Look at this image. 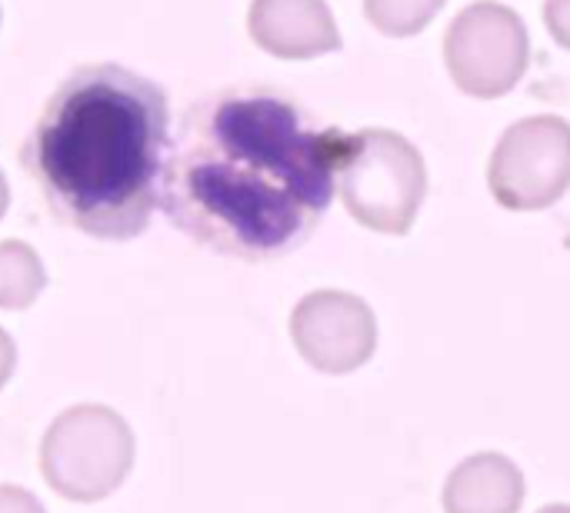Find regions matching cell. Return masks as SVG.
Instances as JSON below:
<instances>
[{"mask_svg": "<svg viewBox=\"0 0 570 513\" xmlns=\"http://www.w3.org/2000/svg\"><path fill=\"white\" fill-rule=\"evenodd\" d=\"M344 144L271 87L200 93L170 127L160 210L204 250L277 260L324 220Z\"/></svg>", "mask_w": 570, "mask_h": 513, "instance_id": "6da1fadb", "label": "cell"}, {"mask_svg": "<svg viewBox=\"0 0 570 513\" xmlns=\"http://www.w3.org/2000/svg\"><path fill=\"white\" fill-rule=\"evenodd\" d=\"M170 127V97L157 80L114 60L80 63L43 100L20 167L63 227L134 240L160 207Z\"/></svg>", "mask_w": 570, "mask_h": 513, "instance_id": "7a4b0ae2", "label": "cell"}, {"mask_svg": "<svg viewBox=\"0 0 570 513\" xmlns=\"http://www.w3.org/2000/svg\"><path fill=\"white\" fill-rule=\"evenodd\" d=\"M337 194L357 224L401 237L414 227L428 197L424 157L394 130L347 134L337 167Z\"/></svg>", "mask_w": 570, "mask_h": 513, "instance_id": "3957f363", "label": "cell"}, {"mask_svg": "<svg viewBox=\"0 0 570 513\" xmlns=\"http://www.w3.org/2000/svg\"><path fill=\"white\" fill-rule=\"evenodd\" d=\"M134 467V431L104 404L63 411L43 434L40 474L50 491L73 504L110 497Z\"/></svg>", "mask_w": 570, "mask_h": 513, "instance_id": "277c9868", "label": "cell"}, {"mask_svg": "<svg viewBox=\"0 0 570 513\" xmlns=\"http://www.w3.org/2000/svg\"><path fill=\"white\" fill-rule=\"evenodd\" d=\"M531 60L524 20L494 0L464 7L444 33V63L454 83L478 100L504 97L518 87Z\"/></svg>", "mask_w": 570, "mask_h": 513, "instance_id": "5b68a950", "label": "cell"}, {"mask_svg": "<svg viewBox=\"0 0 570 513\" xmlns=\"http://www.w3.org/2000/svg\"><path fill=\"white\" fill-rule=\"evenodd\" d=\"M488 187L508 210H544L570 187V124L541 114L518 120L498 140L488 164Z\"/></svg>", "mask_w": 570, "mask_h": 513, "instance_id": "8992f818", "label": "cell"}, {"mask_svg": "<svg viewBox=\"0 0 570 513\" xmlns=\"http://www.w3.org/2000/svg\"><path fill=\"white\" fill-rule=\"evenodd\" d=\"M291 337L314 371L351 374L377 351V317L357 294L317 290L297 304L291 317Z\"/></svg>", "mask_w": 570, "mask_h": 513, "instance_id": "52a82bcc", "label": "cell"}, {"mask_svg": "<svg viewBox=\"0 0 570 513\" xmlns=\"http://www.w3.org/2000/svg\"><path fill=\"white\" fill-rule=\"evenodd\" d=\"M521 507L524 474L504 454H474L444 484V513H518Z\"/></svg>", "mask_w": 570, "mask_h": 513, "instance_id": "ba28073f", "label": "cell"}, {"mask_svg": "<svg viewBox=\"0 0 570 513\" xmlns=\"http://www.w3.org/2000/svg\"><path fill=\"white\" fill-rule=\"evenodd\" d=\"M261 40L287 57H317L341 47L334 13L324 0H264Z\"/></svg>", "mask_w": 570, "mask_h": 513, "instance_id": "9c48e42d", "label": "cell"}, {"mask_svg": "<svg viewBox=\"0 0 570 513\" xmlns=\"http://www.w3.org/2000/svg\"><path fill=\"white\" fill-rule=\"evenodd\" d=\"M448 0H364L367 20L387 37L421 33Z\"/></svg>", "mask_w": 570, "mask_h": 513, "instance_id": "30bf717a", "label": "cell"}, {"mask_svg": "<svg viewBox=\"0 0 570 513\" xmlns=\"http://www.w3.org/2000/svg\"><path fill=\"white\" fill-rule=\"evenodd\" d=\"M544 23L551 37L570 50V0H548L544 3Z\"/></svg>", "mask_w": 570, "mask_h": 513, "instance_id": "8fae6325", "label": "cell"}, {"mask_svg": "<svg viewBox=\"0 0 570 513\" xmlns=\"http://www.w3.org/2000/svg\"><path fill=\"white\" fill-rule=\"evenodd\" d=\"M0 513H47L43 504L23 491V487H13V484H0Z\"/></svg>", "mask_w": 570, "mask_h": 513, "instance_id": "7c38bea8", "label": "cell"}, {"mask_svg": "<svg viewBox=\"0 0 570 513\" xmlns=\"http://www.w3.org/2000/svg\"><path fill=\"white\" fill-rule=\"evenodd\" d=\"M10 374H13V347H10V341L0 334V387L10 381Z\"/></svg>", "mask_w": 570, "mask_h": 513, "instance_id": "4fadbf2b", "label": "cell"}, {"mask_svg": "<svg viewBox=\"0 0 570 513\" xmlns=\"http://www.w3.org/2000/svg\"><path fill=\"white\" fill-rule=\"evenodd\" d=\"M538 513H570V507L568 504H551V507H544V511Z\"/></svg>", "mask_w": 570, "mask_h": 513, "instance_id": "5bb4252c", "label": "cell"}]
</instances>
